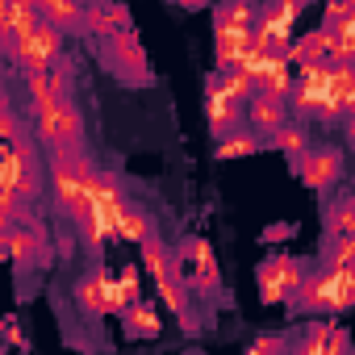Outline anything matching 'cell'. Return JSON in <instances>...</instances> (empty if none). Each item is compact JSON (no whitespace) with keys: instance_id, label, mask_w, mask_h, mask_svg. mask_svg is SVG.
<instances>
[{"instance_id":"obj_1","label":"cell","mask_w":355,"mask_h":355,"mask_svg":"<svg viewBox=\"0 0 355 355\" xmlns=\"http://www.w3.org/2000/svg\"><path fill=\"white\" fill-rule=\"evenodd\" d=\"M84 189H88V201H92V218L80 230V239H84V251L92 259H105V251H109V243L117 234V222H121V214L130 205V197H125V184L117 180V175L101 171V167H88Z\"/></svg>"},{"instance_id":"obj_2","label":"cell","mask_w":355,"mask_h":355,"mask_svg":"<svg viewBox=\"0 0 355 355\" xmlns=\"http://www.w3.org/2000/svg\"><path fill=\"white\" fill-rule=\"evenodd\" d=\"M171 280L184 293H197V297L222 293V263H218L209 239L189 234V239H180L171 247Z\"/></svg>"},{"instance_id":"obj_3","label":"cell","mask_w":355,"mask_h":355,"mask_svg":"<svg viewBox=\"0 0 355 355\" xmlns=\"http://www.w3.org/2000/svg\"><path fill=\"white\" fill-rule=\"evenodd\" d=\"M30 121H34V138L46 150H80L84 146V113L71 96L30 105Z\"/></svg>"},{"instance_id":"obj_4","label":"cell","mask_w":355,"mask_h":355,"mask_svg":"<svg viewBox=\"0 0 355 355\" xmlns=\"http://www.w3.org/2000/svg\"><path fill=\"white\" fill-rule=\"evenodd\" d=\"M0 193L17 197L21 205L42 197V163L34 138H13L0 146Z\"/></svg>"},{"instance_id":"obj_5","label":"cell","mask_w":355,"mask_h":355,"mask_svg":"<svg viewBox=\"0 0 355 355\" xmlns=\"http://www.w3.org/2000/svg\"><path fill=\"white\" fill-rule=\"evenodd\" d=\"M309 268H313V263L301 259V255H268V259L259 263V272H255V280H259V301H263V305H280V301L288 305Z\"/></svg>"},{"instance_id":"obj_6","label":"cell","mask_w":355,"mask_h":355,"mask_svg":"<svg viewBox=\"0 0 355 355\" xmlns=\"http://www.w3.org/2000/svg\"><path fill=\"white\" fill-rule=\"evenodd\" d=\"M71 301L84 318H121V297H117V284H113V272L109 268H92L76 280L71 288Z\"/></svg>"},{"instance_id":"obj_7","label":"cell","mask_w":355,"mask_h":355,"mask_svg":"<svg viewBox=\"0 0 355 355\" xmlns=\"http://www.w3.org/2000/svg\"><path fill=\"white\" fill-rule=\"evenodd\" d=\"M343 150L338 146H309L305 155L293 159V175L309 189V193H330L343 180Z\"/></svg>"},{"instance_id":"obj_8","label":"cell","mask_w":355,"mask_h":355,"mask_svg":"<svg viewBox=\"0 0 355 355\" xmlns=\"http://www.w3.org/2000/svg\"><path fill=\"white\" fill-rule=\"evenodd\" d=\"M105 55L109 67L125 80V84H150V67H146V51L138 42V30H121L105 38Z\"/></svg>"},{"instance_id":"obj_9","label":"cell","mask_w":355,"mask_h":355,"mask_svg":"<svg viewBox=\"0 0 355 355\" xmlns=\"http://www.w3.org/2000/svg\"><path fill=\"white\" fill-rule=\"evenodd\" d=\"M293 313H309V318H334V272L326 268H309L301 288L288 301Z\"/></svg>"},{"instance_id":"obj_10","label":"cell","mask_w":355,"mask_h":355,"mask_svg":"<svg viewBox=\"0 0 355 355\" xmlns=\"http://www.w3.org/2000/svg\"><path fill=\"white\" fill-rule=\"evenodd\" d=\"M205 125H209V134H214V138H226L230 130H239V125H243V105H239V101H230V96L218 88V80H214V76H205Z\"/></svg>"},{"instance_id":"obj_11","label":"cell","mask_w":355,"mask_h":355,"mask_svg":"<svg viewBox=\"0 0 355 355\" xmlns=\"http://www.w3.org/2000/svg\"><path fill=\"white\" fill-rule=\"evenodd\" d=\"M51 255V243H46V234H42V226H13L9 230V259L21 268V272H34L42 259Z\"/></svg>"},{"instance_id":"obj_12","label":"cell","mask_w":355,"mask_h":355,"mask_svg":"<svg viewBox=\"0 0 355 355\" xmlns=\"http://www.w3.org/2000/svg\"><path fill=\"white\" fill-rule=\"evenodd\" d=\"M284 121H288V105H284V101H272V96H259V92H255V96L243 105V125H247L251 134H259V138L276 134Z\"/></svg>"},{"instance_id":"obj_13","label":"cell","mask_w":355,"mask_h":355,"mask_svg":"<svg viewBox=\"0 0 355 355\" xmlns=\"http://www.w3.org/2000/svg\"><path fill=\"white\" fill-rule=\"evenodd\" d=\"M21 88H26V101H30V105L71 96V67L59 59L51 71H42V76H26V80H21Z\"/></svg>"},{"instance_id":"obj_14","label":"cell","mask_w":355,"mask_h":355,"mask_svg":"<svg viewBox=\"0 0 355 355\" xmlns=\"http://www.w3.org/2000/svg\"><path fill=\"white\" fill-rule=\"evenodd\" d=\"M84 30L96 34V38H109V34L134 30V13L125 5H88L84 9Z\"/></svg>"},{"instance_id":"obj_15","label":"cell","mask_w":355,"mask_h":355,"mask_svg":"<svg viewBox=\"0 0 355 355\" xmlns=\"http://www.w3.org/2000/svg\"><path fill=\"white\" fill-rule=\"evenodd\" d=\"M38 5V21L59 30V34H76L84 30V5H76V0H34Z\"/></svg>"},{"instance_id":"obj_16","label":"cell","mask_w":355,"mask_h":355,"mask_svg":"<svg viewBox=\"0 0 355 355\" xmlns=\"http://www.w3.org/2000/svg\"><path fill=\"white\" fill-rule=\"evenodd\" d=\"M121 334L125 338H159L163 334V313L155 301H138L121 313Z\"/></svg>"},{"instance_id":"obj_17","label":"cell","mask_w":355,"mask_h":355,"mask_svg":"<svg viewBox=\"0 0 355 355\" xmlns=\"http://www.w3.org/2000/svg\"><path fill=\"white\" fill-rule=\"evenodd\" d=\"M247 34H251V30L214 26V67H218V71H234V67H239V59L247 55Z\"/></svg>"},{"instance_id":"obj_18","label":"cell","mask_w":355,"mask_h":355,"mask_svg":"<svg viewBox=\"0 0 355 355\" xmlns=\"http://www.w3.org/2000/svg\"><path fill=\"white\" fill-rule=\"evenodd\" d=\"M322 230H326V239H322V243H334V239H355V197H351V193H338V197L326 205Z\"/></svg>"},{"instance_id":"obj_19","label":"cell","mask_w":355,"mask_h":355,"mask_svg":"<svg viewBox=\"0 0 355 355\" xmlns=\"http://www.w3.org/2000/svg\"><path fill=\"white\" fill-rule=\"evenodd\" d=\"M259 150H263V138L251 134L247 125H239V130H230L226 138H218L214 159H218V163H234V159H251V155H259Z\"/></svg>"},{"instance_id":"obj_20","label":"cell","mask_w":355,"mask_h":355,"mask_svg":"<svg viewBox=\"0 0 355 355\" xmlns=\"http://www.w3.org/2000/svg\"><path fill=\"white\" fill-rule=\"evenodd\" d=\"M113 239H121V243H146V239H159V226H155V218L142 209V205H125V214H121V222H117V234Z\"/></svg>"},{"instance_id":"obj_21","label":"cell","mask_w":355,"mask_h":355,"mask_svg":"<svg viewBox=\"0 0 355 355\" xmlns=\"http://www.w3.org/2000/svg\"><path fill=\"white\" fill-rule=\"evenodd\" d=\"M263 146H272V150L288 155V163H293V159H297V155H305L313 142H309V130H305L301 121H284L276 134H268V138H263Z\"/></svg>"},{"instance_id":"obj_22","label":"cell","mask_w":355,"mask_h":355,"mask_svg":"<svg viewBox=\"0 0 355 355\" xmlns=\"http://www.w3.org/2000/svg\"><path fill=\"white\" fill-rule=\"evenodd\" d=\"M305 9H309L305 0H276V5H259V9H255V21H259V26H284V30H297V17H301Z\"/></svg>"},{"instance_id":"obj_23","label":"cell","mask_w":355,"mask_h":355,"mask_svg":"<svg viewBox=\"0 0 355 355\" xmlns=\"http://www.w3.org/2000/svg\"><path fill=\"white\" fill-rule=\"evenodd\" d=\"M255 9H259V5L226 0V5H214V9H209V17H214V26H230V30H255Z\"/></svg>"},{"instance_id":"obj_24","label":"cell","mask_w":355,"mask_h":355,"mask_svg":"<svg viewBox=\"0 0 355 355\" xmlns=\"http://www.w3.org/2000/svg\"><path fill=\"white\" fill-rule=\"evenodd\" d=\"M138 251H142V263H138V268H146V272L155 276V284L171 276V247H167L163 239H146Z\"/></svg>"},{"instance_id":"obj_25","label":"cell","mask_w":355,"mask_h":355,"mask_svg":"<svg viewBox=\"0 0 355 355\" xmlns=\"http://www.w3.org/2000/svg\"><path fill=\"white\" fill-rule=\"evenodd\" d=\"M326 272H343V268H355V239H334V243H322V263Z\"/></svg>"},{"instance_id":"obj_26","label":"cell","mask_w":355,"mask_h":355,"mask_svg":"<svg viewBox=\"0 0 355 355\" xmlns=\"http://www.w3.org/2000/svg\"><path fill=\"white\" fill-rule=\"evenodd\" d=\"M113 284H117V297H121V313H125L130 305L142 301V276H138V263H121V272L113 276Z\"/></svg>"},{"instance_id":"obj_27","label":"cell","mask_w":355,"mask_h":355,"mask_svg":"<svg viewBox=\"0 0 355 355\" xmlns=\"http://www.w3.org/2000/svg\"><path fill=\"white\" fill-rule=\"evenodd\" d=\"M214 80H218V88H222L230 101H239V105H247V101L255 96V84H251V76H243L239 67H234V71H214Z\"/></svg>"},{"instance_id":"obj_28","label":"cell","mask_w":355,"mask_h":355,"mask_svg":"<svg viewBox=\"0 0 355 355\" xmlns=\"http://www.w3.org/2000/svg\"><path fill=\"white\" fill-rule=\"evenodd\" d=\"M13 226H30V205H21L9 193H0V234H9Z\"/></svg>"},{"instance_id":"obj_29","label":"cell","mask_w":355,"mask_h":355,"mask_svg":"<svg viewBox=\"0 0 355 355\" xmlns=\"http://www.w3.org/2000/svg\"><path fill=\"white\" fill-rule=\"evenodd\" d=\"M355 305V268H343L334 272V318L347 313Z\"/></svg>"},{"instance_id":"obj_30","label":"cell","mask_w":355,"mask_h":355,"mask_svg":"<svg viewBox=\"0 0 355 355\" xmlns=\"http://www.w3.org/2000/svg\"><path fill=\"white\" fill-rule=\"evenodd\" d=\"M293 84H297V88H313V92H326L330 67H326V63H301L297 76H293Z\"/></svg>"},{"instance_id":"obj_31","label":"cell","mask_w":355,"mask_h":355,"mask_svg":"<svg viewBox=\"0 0 355 355\" xmlns=\"http://www.w3.org/2000/svg\"><path fill=\"white\" fill-rule=\"evenodd\" d=\"M38 30V5L34 0H13V38H26Z\"/></svg>"},{"instance_id":"obj_32","label":"cell","mask_w":355,"mask_h":355,"mask_svg":"<svg viewBox=\"0 0 355 355\" xmlns=\"http://www.w3.org/2000/svg\"><path fill=\"white\" fill-rule=\"evenodd\" d=\"M243 355H288V338H280V334H255V343Z\"/></svg>"},{"instance_id":"obj_33","label":"cell","mask_w":355,"mask_h":355,"mask_svg":"<svg viewBox=\"0 0 355 355\" xmlns=\"http://www.w3.org/2000/svg\"><path fill=\"white\" fill-rule=\"evenodd\" d=\"M322 355H351V334L334 322L330 326V334H326V343H322Z\"/></svg>"},{"instance_id":"obj_34","label":"cell","mask_w":355,"mask_h":355,"mask_svg":"<svg viewBox=\"0 0 355 355\" xmlns=\"http://www.w3.org/2000/svg\"><path fill=\"white\" fill-rule=\"evenodd\" d=\"M355 17V5L351 0H330L326 5V13H322V26L330 30V26H338V21H351Z\"/></svg>"},{"instance_id":"obj_35","label":"cell","mask_w":355,"mask_h":355,"mask_svg":"<svg viewBox=\"0 0 355 355\" xmlns=\"http://www.w3.org/2000/svg\"><path fill=\"white\" fill-rule=\"evenodd\" d=\"M0 334H5V347H17V351H30V343L21 338V326H17V318H5V322H0Z\"/></svg>"},{"instance_id":"obj_36","label":"cell","mask_w":355,"mask_h":355,"mask_svg":"<svg viewBox=\"0 0 355 355\" xmlns=\"http://www.w3.org/2000/svg\"><path fill=\"white\" fill-rule=\"evenodd\" d=\"M13 138H21V121H17L13 109H5V113H0V146L13 142Z\"/></svg>"},{"instance_id":"obj_37","label":"cell","mask_w":355,"mask_h":355,"mask_svg":"<svg viewBox=\"0 0 355 355\" xmlns=\"http://www.w3.org/2000/svg\"><path fill=\"white\" fill-rule=\"evenodd\" d=\"M297 234V222H272L268 230H263V243H284V239H293Z\"/></svg>"},{"instance_id":"obj_38","label":"cell","mask_w":355,"mask_h":355,"mask_svg":"<svg viewBox=\"0 0 355 355\" xmlns=\"http://www.w3.org/2000/svg\"><path fill=\"white\" fill-rule=\"evenodd\" d=\"M13 38V0H0V42Z\"/></svg>"},{"instance_id":"obj_39","label":"cell","mask_w":355,"mask_h":355,"mask_svg":"<svg viewBox=\"0 0 355 355\" xmlns=\"http://www.w3.org/2000/svg\"><path fill=\"white\" fill-rule=\"evenodd\" d=\"M9 259V234H0V263Z\"/></svg>"},{"instance_id":"obj_40","label":"cell","mask_w":355,"mask_h":355,"mask_svg":"<svg viewBox=\"0 0 355 355\" xmlns=\"http://www.w3.org/2000/svg\"><path fill=\"white\" fill-rule=\"evenodd\" d=\"M5 67H9V63H5V55H0V76H5Z\"/></svg>"}]
</instances>
